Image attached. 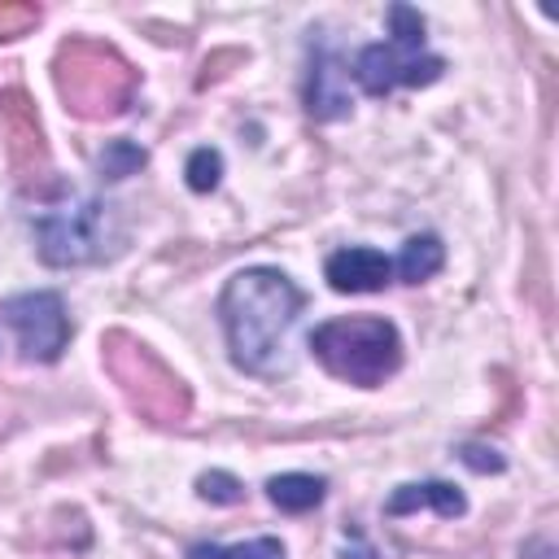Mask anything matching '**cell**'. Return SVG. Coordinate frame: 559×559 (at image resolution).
Instances as JSON below:
<instances>
[{"label": "cell", "instance_id": "6da1fadb", "mask_svg": "<svg viewBox=\"0 0 559 559\" xmlns=\"http://www.w3.org/2000/svg\"><path fill=\"white\" fill-rule=\"evenodd\" d=\"M306 297L301 288L275 266L236 271L218 297V319L227 332V354L249 376H280L288 371V328L297 323Z\"/></svg>", "mask_w": 559, "mask_h": 559}, {"label": "cell", "instance_id": "7a4b0ae2", "mask_svg": "<svg viewBox=\"0 0 559 559\" xmlns=\"http://www.w3.org/2000/svg\"><path fill=\"white\" fill-rule=\"evenodd\" d=\"M52 83L74 118L105 122V118L127 114V105L135 100L140 74L114 44L74 35L52 57Z\"/></svg>", "mask_w": 559, "mask_h": 559}, {"label": "cell", "instance_id": "3957f363", "mask_svg": "<svg viewBox=\"0 0 559 559\" xmlns=\"http://www.w3.org/2000/svg\"><path fill=\"white\" fill-rule=\"evenodd\" d=\"M100 362L109 371V380L118 384V393L127 397V406L148 419L153 428H179L192 411V393L188 384L131 332L114 328L100 336Z\"/></svg>", "mask_w": 559, "mask_h": 559}, {"label": "cell", "instance_id": "277c9868", "mask_svg": "<svg viewBox=\"0 0 559 559\" xmlns=\"http://www.w3.org/2000/svg\"><path fill=\"white\" fill-rule=\"evenodd\" d=\"M306 345L323 362L328 376L358 384V389H380L402 367V336L380 314L328 319L306 336Z\"/></svg>", "mask_w": 559, "mask_h": 559}, {"label": "cell", "instance_id": "5b68a950", "mask_svg": "<svg viewBox=\"0 0 559 559\" xmlns=\"http://www.w3.org/2000/svg\"><path fill=\"white\" fill-rule=\"evenodd\" d=\"M389 44H367L354 61V79L367 96H389L393 87H428L445 74V61L424 48V17L411 4H389Z\"/></svg>", "mask_w": 559, "mask_h": 559}, {"label": "cell", "instance_id": "8992f818", "mask_svg": "<svg viewBox=\"0 0 559 559\" xmlns=\"http://www.w3.org/2000/svg\"><path fill=\"white\" fill-rule=\"evenodd\" d=\"M35 240H39V258L48 266H83V262H100L114 253V236H109V205L83 201L74 210H52L35 218Z\"/></svg>", "mask_w": 559, "mask_h": 559}, {"label": "cell", "instance_id": "52a82bcc", "mask_svg": "<svg viewBox=\"0 0 559 559\" xmlns=\"http://www.w3.org/2000/svg\"><path fill=\"white\" fill-rule=\"evenodd\" d=\"M0 131H4V153H9V175L22 192H48L52 188V162H48V140L39 127V114L22 87L0 92Z\"/></svg>", "mask_w": 559, "mask_h": 559}, {"label": "cell", "instance_id": "ba28073f", "mask_svg": "<svg viewBox=\"0 0 559 559\" xmlns=\"http://www.w3.org/2000/svg\"><path fill=\"white\" fill-rule=\"evenodd\" d=\"M0 314L17 332L22 358H31V362H57L61 349L70 345V314H66V301L57 293H22V297H9L0 306Z\"/></svg>", "mask_w": 559, "mask_h": 559}, {"label": "cell", "instance_id": "9c48e42d", "mask_svg": "<svg viewBox=\"0 0 559 559\" xmlns=\"http://www.w3.org/2000/svg\"><path fill=\"white\" fill-rule=\"evenodd\" d=\"M328 284L336 293H380L389 280H393V262L380 253V249H367V245H349V249H336L323 266Z\"/></svg>", "mask_w": 559, "mask_h": 559}, {"label": "cell", "instance_id": "30bf717a", "mask_svg": "<svg viewBox=\"0 0 559 559\" xmlns=\"http://www.w3.org/2000/svg\"><path fill=\"white\" fill-rule=\"evenodd\" d=\"M424 507H432L441 520H454V515H463L467 511V498L454 489V485H445V480H424V485H397L393 493H389V502H384V515H411V511H424Z\"/></svg>", "mask_w": 559, "mask_h": 559}, {"label": "cell", "instance_id": "8fae6325", "mask_svg": "<svg viewBox=\"0 0 559 559\" xmlns=\"http://www.w3.org/2000/svg\"><path fill=\"white\" fill-rule=\"evenodd\" d=\"M332 79H341V70H336L332 52L319 48L314 61H310V79H306V114L319 118V122L349 114V96H336V92H332Z\"/></svg>", "mask_w": 559, "mask_h": 559}, {"label": "cell", "instance_id": "7c38bea8", "mask_svg": "<svg viewBox=\"0 0 559 559\" xmlns=\"http://www.w3.org/2000/svg\"><path fill=\"white\" fill-rule=\"evenodd\" d=\"M266 493H271V502L280 511L301 515V511H310V507L323 502L328 485H323V476H310V472H284V476H271L266 480Z\"/></svg>", "mask_w": 559, "mask_h": 559}, {"label": "cell", "instance_id": "4fadbf2b", "mask_svg": "<svg viewBox=\"0 0 559 559\" xmlns=\"http://www.w3.org/2000/svg\"><path fill=\"white\" fill-rule=\"evenodd\" d=\"M441 262H445V245H441L437 236H411V240L402 245V258L393 262V271H397L406 284H424V280H432V275L441 271Z\"/></svg>", "mask_w": 559, "mask_h": 559}, {"label": "cell", "instance_id": "5bb4252c", "mask_svg": "<svg viewBox=\"0 0 559 559\" xmlns=\"http://www.w3.org/2000/svg\"><path fill=\"white\" fill-rule=\"evenodd\" d=\"M188 559H284V546L275 537H253L240 546H214V542H197L188 550Z\"/></svg>", "mask_w": 559, "mask_h": 559}, {"label": "cell", "instance_id": "9a60e30c", "mask_svg": "<svg viewBox=\"0 0 559 559\" xmlns=\"http://www.w3.org/2000/svg\"><path fill=\"white\" fill-rule=\"evenodd\" d=\"M39 26V4H26V0H0V39H22Z\"/></svg>", "mask_w": 559, "mask_h": 559}, {"label": "cell", "instance_id": "2e32d148", "mask_svg": "<svg viewBox=\"0 0 559 559\" xmlns=\"http://www.w3.org/2000/svg\"><path fill=\"white\" fill-rule=\"evenodd\" d=\"M144 166V148H135L131 140H114L105 153H100V175L105 179H127L131 170Z\"/></svg>", "mask_w": 559, "mask_h": 559}, {"label": "cell", "instance_id": "e0dca14e", "mask_svg": "<svg viewBox=\"0 0 559 559\" xmlns=\"http://www.w3.org/2000/svg\"><path fill=\"white\" fill-rule=\"evenodd\" d=\"M188 188L192 192H214L218 188V175H223V157H218V148H197L192 157H188Z\"/></svg>", "mask_w": 559, "mask_h": 559}, {"label": "cell", "instance_id": "ac0fdd59", "mask_svg": "<svg viewBox=\"0 0 559 559\" xmlns=\"http://www.w3.org/2000/svg\"><path fill=\"white\" fill-rule=\"evenodd\" d=\"M197 493L205 502H218V507H236L245 498V485L231 476V472H201L197 476Z\"/></svg>", "mask_w": 559, "mask_h": 559}, {"label": "cell", "instance_id": "d6986e66", "mask_svg": "<svg viewBox=\"0 0 559 559\" xmlns=\"http://www.w3.org/2000/svg\"><path fill=\"white\" fill-rule=\"evenodd\" d=\"M463 463L476 472H502V454H493L485 445H463Z\"/></svg>", "mask_w": 559, "mask_h": 559}, {"label": "cell", "instance_id": "ffe728a7", "mask_svg": "<svg viewBox=\"0 0 559 559\" xmlns=\"http://www.w3.org/2000/svg\"><path fill=\"white\" fill-rule=\"evenodd\" d=\"M345 559H380L371 546H358V550H345Z\"/></svg>", "mask_w": 559, "mask_h": 559}]
</instances>
